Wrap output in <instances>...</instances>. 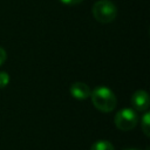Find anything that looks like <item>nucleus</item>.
<instances>
[{
  "mask_svg": "<svg viewBox=\"0 0 150 150\" xmlns=\"http://www.w3.org/2000/svg\"><path fill=\"white\" fill-rule=\"evenodd\" d=\"M90 98H91V103L94 104V107L102 112L112 111L117 104L116 95L114 94V91L110 88L104 87V86L96 87L90 93Z\"/></svg>",
  "mask_w": 150,
  "mask_h": 150,
  "instance_id": "1",
  "label": "nucleus"
},
{
  "mask_svg": "<svg viewBox=\"0 0 150 150\" xmlns=\"http://www.w3.org/2000/svg\"><path fill=\"white\" fill-rule=\"evenodd\" d=\"M90 150H115L114 145L109 142V141H105V139H101V141H97L95 142Z\"/></svg>",
  "mask_w": 150,
  "mask_h": 150,
  "instance_id": "7",
  "label": "nucleus"
},
{
  "mask_svg": "<svg viewBox=\"0 0 150 150\" xmlns=\"http://www.w3.org/2000/svg\"><path fill=\"white\" fill-rule=\"evenodd\" d=\"M124 150H139V149H124Z\"/></svg>",
  "mask_w": 150,
  "mask_h": 150,
  "instance_id": "11",
  "label": "nucleus"
},
{
  "mask_svg": "<svg viewBox=\"0 0 150 150\" xmlns=\"http://www.w3.org/2000/svg\"><path fill=\"white\" fill-rule=\"evenodd\" d=\"M94 19L100 23H109L117 16V8L110 0H98L91 8Z\"/></svg>",
  "mask_w": 150,
  "mask_h": 150,
  "instance_id": "2",
  "label": "nucleus"
},
{
  "mask_svg": "<svg viewBox=\"0 0 150 150\" xmlns=\"http://www.w3.org/2000/svg\"><path fill=\"white\" fill-rule=\"evenodd\" d=\"M62 4L64 5H69V6H73V5H77V4H81L83 0H60Z\"/></svg>",
  "mask_w": 150,
  "mask_h": 150,
  "instance_id": "10",
  "label": "nucleus"
},
{
  "mask_svg": "<svg viewBox=\"0 0 150 150\" xmlns=\"http://www.w3.org/2000/svg\"><path fill=\"white\" fill-rule=\"evenodd\" d=\"M141 128H142V131L143 134L149 137L150 136V112L149 111H145L144 115L142 116V120H141Z\"/></svg>",
  "mask_w": 150,
  "mask_h": 150,
  "instance_id": "6",
  "label": "nucleus"
},
{
  "mask_svg": "<svg viewBox=\"0 0 150 150\" xmlns=\"http://www.w3.org/2000/svg\"><path fill=\"white\" fill-rule=\"evenodd\" d=\"M138 122V116L136 111L131 108H123L118 110L115 115L114 123L117 129L122 131H129L132 130Z\"/></svg>",
  "mask_w": 150,
  "mask_h": 150,
  "instance_id": "3",
  "label": "nucleus"
},
{
  "mask_svg": "<svg viewBox=\"0 0 150 150\" xmlns=\"http://www.w3.org/2000/svg\"><path fill=\"white\" fill-rule=\"evenodd\" d=\"M131 104L137 111H148L150 105V98L145 90H136L131 96Z\"/></svg>",
  "mask_w": 150,
  "mask_h": 150,
  "instance_id": "4",
  "label": "nucleus"
},
{
  "mask_svg": "<svg viewBox=\"0 0 150 150\" xmlns=\"http://www.w3.org/2000/svg\"><path fill=\"white\" fill-rule=\"evenodd\" d=\"M70 95L75 98V100H79V101H84L87 98L90 97V93H91V89L90 87L84 83V82H74L71 86H70Z\"/></svg>",
  "mask_w": 150,
  "mask_h": 150,
  "instance_id": "5",
  "label": "nucleus"
},
{
  "mask_svg": "<svg viewBox=\"0 0 150 150\" xmlns=\"http://www.w3.org/2000/svg\"><path fill=\"white\" fill-rule=\"evenodd\" d=\"M6 59H7V53H6V50H5L2 47H0V67L5 63Z\"/></svg>",
  "mask_w": 150,
  "mask_h": 150,
  "instance_id": "9",
  "label": "nucleus"
},
{
  "mask_svg": "<svg viewBox=\"0 0 150 150\" xmlns=\"http://www.w3.org/2000/svg\"><path fill=\"white\" fill-rule=\"evenodd\" d=\"M9 83V75L6 71H0V89L7 87Z\"/></svg>",
  "mask_w": 150,
  "mask_h": 150,
  "instance_id": "8",
  "label": "nucleus"
}]
</instances>
